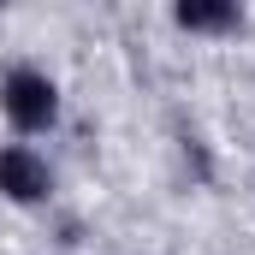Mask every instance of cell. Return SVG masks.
<instances>
[{
  "mask_svg": "<svg viewBox=\"0 0 255 255\" xmlns=\"http://www.w3.org/2000/svg\"><path fill=\"white\" fill-rule=\"evenodd\" d=\"M0 107H6V119H12L18 130H48L54 113H60V89H54L42 71L18 65V71L0 83Z\"/></svg>",
  "mask_w": 255,
  "mask_h": 255,
  "instance_id": "6da1fadb",
  "label": "cell"
},
{
  "mask_svg": "<svg viewBox=\"0 0 255 255\" xmlns=\"http://www.w3.org/2000/svg\"><path fill=\"white\" fill-rule=\"evenodd\" d=\"M0 190L12 196V202H42V196L54 190V178H48V160H42L36 148H24V142L0 148Z\"/></svg>",
  "mask_w": 255,
  "mask_h": 255,
  "instance_id": "7a4b0ae2",
  "label": "cell"
},
{
  "mask_svg": "<svg viewBox=\"0 0 255 255\" xmlns=\"http://www.w3.org/2000/svg\"><path fill=\"white\" fill-rule=\"evenodd\" d=\"M172 18L184 30H238V6H226V0H184Z\"/></svg>",
  "mask_w": 255,
  "mask_h": 255,
  "instance_id": "3957f363",
  "label": "cell"
}]
</instances>
